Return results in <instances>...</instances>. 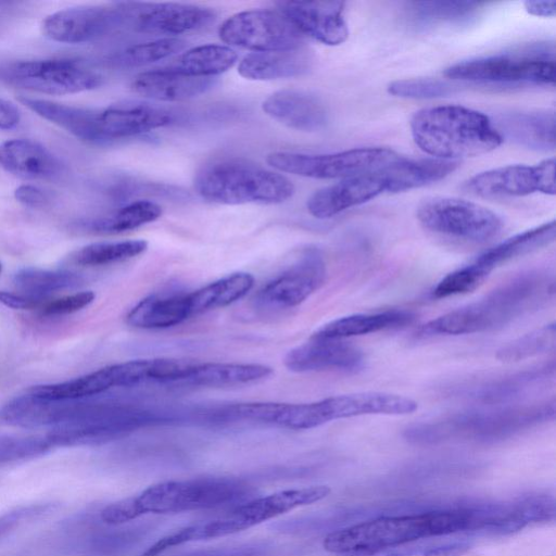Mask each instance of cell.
<instances>
[{
    "mask_svg": "<svg viewBox=\"0 0 556 556\" xmlns=\"http://www.w3.org/2000/svg\"><path fill=\"white\" fill-rule=\"evenodd\" d=\"M238 55L222 45H203L184 52L167 68L193 77H213L235 65Z\"/></svg>",
    "mask_w": 556,
    "mask_h": 556,
    "instance_id": "e575fe53",
    "label": "cell"
},
{
    "mask_svg": "<svg viewBox=\"0 0 556 556\" xmlns=\"http://www.w3.org/2000/svg\"><path fill=\"white\" fill-rule=\"evenodd\" d=\"M416 146L433 159L454 161L488 153L503 139L485 114L460 105H439L416 112L410 119Z\"/></svg>",
    "mask_w": 556,
    "mask_h": 556,
    "instance_id": "277c9868",
    "label": "cell"
},
{
    "mask_svg": "<svg viewBox=\"0 0 556 556\" xmlns=\"http://www.w3.org/2000/svg\"><path fill=\"white\" fill-rule=\"evenodd\" d=\"M458 166L457 161L439 159H400L382 170L387 192L395 193L419 188L443 179Z\"/></svg>",
    "mask_w": 556,
    "mask_h": 556,
    "instance_id": "1f68e13d",
    "label": "cell"
},
{
    "mask_svg": "<svg viewBox=\"0 0 556 556\" xmlns=\"http://www.w3.org/2000/svg\"><path fill=\"white\" fill-rule=\"evenodd\" d=\"M418 408L410 397L387 392H357L329 396L307 403L309 427L365 415H408Z\"/></svg>",
    "mask_w": 556,
    "mask_h": 556,
    "instance_id": "ac0fdd59",
    "label": "cell"
},
{
    "mask_svg": "<svg viewBox=\"0 0 556 556\" xmlns=\"http://www.w3.org/2000/svg\"><path fill=\"white\" fill-rule=\"evenodd\" d=\"M189 317L187 294H151L128 312L126 323L140 329H165Z\"/></svg>",
    "mask_w": 556,
    "mask_h": 556,
    "instance_id": "4dcf8cb0",
    "label": "cell"
},
{
    "mask_svg": "<svg viewBox=\"0 0 556 556\" xmlns=\"http://www.w3.org/2000/svg\"><path fill=\"white\" fill-rule=\"evenodd\" d=\"M123 25L118 3L113 7L87 5L48 15L42 22V31L56 42L85 43L102 38Z\"/></svg>",
    "mask_w": 556,
    "mask_h": 556,
    "instance_id": "ffe728a7",
    "label": "cell"
},
{
    "mask_svg": "<svg viewBox=\"0 0 556 556\" xmlns=\"http://www.w3.org/2000/svg\"><path fill=\"white\" fill-rule=\"evenodd\" d=\"M525 9L534 16L553 17L556 14V1H526Z\"/></svg>",
    "mask_w": 556,
    "mask_h": 556,
    "instance_id": "f5cc1de1",
    "label": "cell"
},
{
    "mask_svg": "<svg viewBox=\"0 0 556 556\" xmlns=\"http://www.w3.org/2000/svg\"><path fill=\"white\" fill-rule=\"evenodd\" d=\"M464 188L481 198L523 197L534 192L554 195L555 159L530 165H507L479 173Z\"/></svg>",
    "mask_w": 556,
    "mask_h": 556,
    "instance_id": "9a60e30c",
    "label": "cell"
},
{
    "mask_svg": "<svg viewBox=\"0 0 556 556\" xmlns=\"http://www.w3.org/2000/svg\"><path fill=\"white\" fill-rule=\"evenodd\" d=\"M555 415L554 399L513 406H483L416 424L407 428L405 434L409 441L416 443L497 440L548 422Z\"/></svg>",
    "mask_w": 556,
    "mask_h": 556,
    "instance_id": "3957f363",
    "label": "cell"
},
{
    "mask_svg": "<svg viewBox=\"0 0 556 556\" xmlns=\"http://www.w3.org/2000/svg\"><path fill=\"white\" fill-rule=\"evenodd\" d=\"M402 157L388 148L368 147L328 154L277 151L267 155V163L280 172L302 177L345 179L383 170Z\"/></svg>",
    "mask_w": 556,
    "mask_h": 556,
    "instance_id": "ba28073f",
    "label": "cell"
},
{
    "mask_svg": "<svg viewBox=\"0 0 556 556\" xmlns=\"http://www.w3.org/2000/svg\"><path fill=\"white\" fill-rule=\"evenodd\" d=\"M220 39L254 52L303 47L304 35L279 11L248 10L228 17L219 27Z\"/></svg>",
    "mask_w": 556,
    "mask_h": 556,
    "instance_id": "7c38bea8",
    "label": "cell"
},
{
    "mask_svg": "<svg viewBox=\"0 0 556 556\" xmlns=\"http://www.w3.org/2000/svg\"><path fill=\"white\" fill-rule=\"evenodd\" d=\"M489 276L488 271L471 262L444 276L432 289V296L442 299L471 292Z\"/></svg>",
    "mask_w": 556,
    "mask_h": 556,
    "instance_id": "7bdbcfd3",
    "label": "cell"
},
{
    "mask_svg": "<svg viewBox=\"0 0 556 556\" xmlns=\"http://www.w3.org/2000/svg\"><path fill=\"white\" fill-rule=\"evenodd\" d=\"M326 276L323 254L316 248H307L287 270L258 290L255 302L263 308H292L317 291Z\"/></svg>",
    "mask_w": 556,
    "mask_h": 556,
    "instance_id": "2e32d148",
    "label": "cell"
},
{
    "mask_svg": "<svg viewBox=\"0 0 556 556\" xmlns=\"http://www.w3.org/2000/svg\"><path fill=\"white\" fill-rule=\"evenodd\" d=\"M14 197L20 203L31 208L43 207L50 202L49 194L33 185H22L17 187Z\"/></svg>",
    "mask_w": 556,
    "mask_h": 556,
    "instance_id": "f907efd6",
    "label": "cell"
},
{
    "mask_svg": "<svg viewBox=\"0 0 556 556\" xmlns=\"http://www.w3.org/2000/svg\"><path fill=\"white\" fill-rule=\"evenodd\" d=\"M1 271H2V265H1V263H0V274H1Z\"/></svg>",
    "mask_w": 556,
    "mask_h": 556,
    "instance_id": "11a10c76",
    "label": "cell"
},
{
    "mask_svg": "<svg viewBox=\"0 0 556 556\" xmlns=\"http://www.w3.org/2000/svg\"><path fill=\"white\" fill-rule=\"evenodd\" d=\"M147 249L146 240L98 242L74 252L71 261L80 266H103L134 258Z\"/></svg>",
    "mask_w": 556,
    "mask_h": 556,
    "instance_id": "ab89813d",
    "label": "cell"
},
{
    "mask_svg": "<svg viewBox=\"0 0 556 556\" xmlns=\"http://www.w3.org/2000/svg\"><path fill=\"white\" fill-rule=\"evenodd\" d=\"M492 511L471 509L435 510L383 516L327 534L324 548L337 556H372L420 539L448 535L496 523Z\"/></svg>",
    "mask_w": 556,
    "mask_h": 556,
    "instance_id": "6da1fadb",
    "label": "cell"
},
{
    "mask_svg": "<svg viewBox=\"0 0 556 556\" xmlns=\"http://www.w3.org/2000/svg\"><path fill=\"white\" fill-rule=\"evenodd\" d=\"M20 121L21 114L17 108L0 97V129H13L20 124Z\"/></svg>",
    "mask_w": 556,
    "mask_h": 556,
    "instance_id": "816d5d0a",
    "label": "cell"
},
{
    "mask_svg": "<svg viewBox=\"0 0 556 556\" xmlns=\"http://www.w3.org/2000/svg\"><path fill=\"white\" fill-rule=\"evenodd\" d=\"M186 42L179 38H161L132 45L111 56L110 61L121 67L143 66L182 51Z\"/></svg>",
    "mask_w": 556,
    "mask_h": 556,
    "instance_id": "b9f144b4",
    "label": "cell"
},
{
    "mask_svg": "<svg viewBox=\"0 0 556 556\" xmlns=\"http://www.w3.org/2000/svg\"><path fill=\"white\" fill-rule=\"evenodd\" d=\"M181 115L173 110L149 103H126L96 111L89 109L85 141L105 146L139 137L178 123Z\"/></svg>",
    "mask_w": 556,
    "mask_h": 556,
    "instance_id": "4fadbf2b",
    "label": "cell"
},
{
    "mask_svg": "<svg viewBox=\"0 0 556 556\" xmlns=\"http://www.w3.org/2000/svg\"><path fill=\"white\" fill-rule=\"evenodd\" d=\"M0 80L40 93L68 94L94 89L103 78L77 60L45 59L2 64Z\"/></svg>",
    "mask_w": 556,
    "mask_h": 556,
    "instance_id": "8fae6325",
    "label": "cell"
},
{
    "mask_svg": "<svg viewBox=\"0 0 556 556\" xmlns=\"http://www.w3.org/2000/svg\"><path fill=\"white\" fill-rule=\"evenodd\" d=\"M54 509V504L21 506L0 516V539L25 521L39 518Z\"/></svg>",
    "mask_w": 556,
    "mask_h": 556,
    "instance_id": "bcb514c9",
    "label": "cell"
},
{
    "mask_svg": "<svg viewBox=\"0 0 556 556\" xmlns=\"http://www.w3.org/2000/svg\"><path fill=\"white\" fill-rule=\"evenodd\" d=\"M383 192H387V182L382 170L363 174L317 190L307 200L306 207L312 216L326 219Z\"/></svg>",
    "mask_w": 556,
    "mask_h": 556,
    "instance_id": "7402d4cb",
    "label": "cell"
},
{
    "mask_svg": "<svg viewBox=\"0 0 556 556\" xmlns=\"http://www.w3.org/2000/svg\"><path fill=\"white\" fill-rule=\"evenodd\" d=\"M161 215L162 208L159 204L149 200H138L109 216L89 222L87 227L99 233H121L154 222Z\"/></svg>",
    "mask_w": 556,
    "mask_h": 556,
    "instance_id": "74e56055",
    "label": "cell"
},
{
    "mask_svg": "<svg viewBox=\"0 0 556 556\" xmlns=\"http://www.w3.org/2000/svg\"><path fill=\"white\" fill-rule=\"evenodd\" d=\"M240 481L227 478L172 480L150 485L136 497L143 514H172L224 505L239 497Z\"/></svg>",
    "mask_w": 556,
    "mask_h": 556,
    "instance_id": "9c48e42d",
    "label": "cell"
},
{
    "mask_svg": "<svg viewBox=\"0 0 556 556\" xmlns=\"http://www.w3.org/2000/svg\"><path fill=\"white\" fill-rule=\"evenodd\" d=\"M414 319L415 315L404 309L353 314L325 324L312 337L343 340L350 337L400 328L409 325Z\"/></svg>",
    "mask_w": 556,
    "mask_h": 556,
    "instance_id": "f546056e",
    "label": "cell"
},
{
    "mask_svg": "<svg viewBox=\"0 0 556 556\" xmlns=\"http://www.w3.org/2000/svg\"><path fill=\"white\" fill-rule=\"evenodd\" d=\"M216 85L213 77H193L170 68L153 70L138 74L131 89L148 99L175 102L195 98Z\"/></svg>",
    "mask_w": 556,
    "mask_h": 556,
    "instance_id": "484cf974",
    "label": "cell"
},
{
    "mask_svg": "<svg viewBox=\"0 0 556 556\" xmlns=\"http://www.w3.org/2000/svg\"><path fill=\"white\" fill-rule=\"evenodd\" d=\"M481 5L469 1H418L407 4V13L420 26L454 25L473 18Z\"/></svg>",
    "mask_w": 556,
    "mask_h": 556,
    "instance_id": "8d00e7d4",
    "label": "cell"
},
{
    "mask_svg": "<svg viewBox=\"0 0 556 556\" xmlns=\"http://www.w3.org/2000/svg\"><path fill=\"white\" fill-rule=\"evenodd\" d=\"M273 369L262 364L187 363L176 384L192 387H230L257 382Z\"/></svg>",
    "mask_w": 556,
    "mask_h": 556,
    "instance_id": "f1b7e54d",
    "label": "cell"
},
{
    "mask_svg": "<svg viewBox=\"0 0 556 556\" xmlns=\"http://www.w3.org/2000/svg\"><path fill=\"white\" fill-rule=\"evenodd\" d=\"M556 346L555 323L532 330L497 350L496 357L504 363H516L553 352Z\"/></svg>",
    "mask_w": 556,
    "mask_h": 556,
    "instance_id": "60d3db41",
    "label": "cell"
},
{
    "mask_svg": "<svg viewBox=\"0 0 556 556\" xmlns=\"http://www.w3.org/2000/svg\"><path fill=\"white\" fill-rule=\"evenodd\" d=\"M388 92L406 99H434L452 92L451 86L434 78H410L389 84Z\"/></svg>",
    "mask_w": 556,
    "mask_h": 556,
    "instance_id": "ee69618b",
    "label": "cell"
},
{
    "mask_svg": "<svg viewBox=\"0 0 556 556\" xmlns=\"http://www.w3.org/2000/svg\"><path fill=\"white\" fill-rule=\"evenodd\" d=\"M94 296L92 291H81L59 299L47 300L39 311L45 316L72 314L91 304Z\"/></svg>",
    "mask_w": 556,
    "mask_h": 556,
    "instance_id": "f6af8a7d",
    "label": "cell"
},
{
    "mask_svg": "<svg viewBox=\"0 0 556 556\" xmlns=\"http://www.w3.org/2000/svg\"><path fill=\"white\" fill-rule=\"evenodd\" d=\"M554 376L555 362L552 361L517 372L457 382L448 386L446 393L483 406H502L545 387Z\"/></svg>",
    "mask_w": 556,
    "mask_h": 556,
    "instance_id": "5bb4252c",
    "label": "cell"
},
{
    "mask_svg": "<svg viewBox=\"0 0 556 556\" xmlns=\"http://www.w3.org/2000/svg\"><path fill=\"white\" fill-rule=\"evenodd\" d=\"M502 139L536 150L555 149L556 118L549 111H521L501 115L493 122Z\"/></svg>",
    "mask_w": 556,
    "mask_h": 556,
    "instance_id": "4316f807",
    "label": "cell"
},
{
    "mask_svg": "<svg viewBox=\"0 0 556 556\" xmlns=\"http://www.w3.org/2000/svg\"><path fill=\"white\" fill-rule=\"evenodd\" d=\"M150 420V415L134 407L77 400L70 402L65 419L51 428L46 438L51 446L100 444Z\"/></svg>",
    "mask_w": 556,
    "mask_h": 556,
    "instance_id": "52a82bcc",
    "label": "cell"
},
{
    "mask_svg": "<svg viewBox=\"0 0 556 556\" xmlns=\"http://www.w3.org/2000/svg\"><path fill=\"white\" fill-rule=\"evenodd\" d=\"M191 541H195V532L193 526L186 527L160 539L152 546H150L143 554H141V556H157L167 548Z\"/></svg>",
    "mask_w": 556,
    "mask_h": 556,
    "instance_id": "c3c4849f",
    "label": "cell"
},
{
    "mask_svg": "<svg viewBox=\"0 0 556 556\" xmlns=\"http://www.w3.org/2000/svg\"><path fill=\"white\" fill-rule=\"evenodd\" d=\"M555 50L534 45L518 51L466 60L451 65L444 75L454 80L483 84H555Z\"/></svg>",
    "mask_w": 556,
    "mask_h": 556,
    "instance_id": "8992f818",
    "label": "cell"
},
{
    "mask_svg": "<svg viewBox=\"0 0 556 556\" xmlns=\"http://www.w3.org/2000/svg\"><path fill=\"white\" fill-rule=\"evenodd\" d=\"M141 516L136 497H127L105 506L100 517L108 525H122Z\"/></svg>",
    "mask_w": 556,
    "mask_h": 556,
    "instance_id": "7dc6e473",
    "label": "cell"
},
{
    "mask_svg": "<svg viewBox=\"0 0 556 556\" xmlns=\"http://www.w3.org/2000/svg\"><path fill=\"white\" fill-rule=\"evenodd\" d=\"M124 25L159 35H178L203 28L215 18L211 9L184 3H118Z\"/></svg>",
    "mask_w": 556,
    "mask_h": 556,
    "instance_id": "d6986e66",
    "label": "cell"
},
{
    "mask_svg": "<svg viewBox=\"0 0 556 556\" xmlns=\"http://www.w3.org/2000/svg\"><path fill=\"white\" fill-rule=\"evenodd\" d=\"M330 492L328 485H312L287 489L255 498L220 518L211 520L212 534L214 538H220L243 531L294 508L316 503L327 497Z\"/></svg>",
    "mask_w": 556,
    "mask_h": 556,
    "instance_id": "e0dca14e",
    "label": "cell"
},
{
    "mask_svg": "<svg viewBox=\"0 0 556 556\" xmlns=\"http://www.w3.org/2000/svg\"><path fill=\"white\" fill-rule=\"evenodd\" d=\"M194 188L203 199L219 204H276L294 192L283 175L239 157L204 165L195 175Z\"/></svg>",
    "mask_w": 556,
    "mask_h": 556,
    "instance_id": "5b68a950",
    "label": "cell"
},
{
    "mask_svg": "<svg viewBox=\"0 0 556 556\" xmlns=\"http://www.w3.org/2000/svg\"><path fill=\"white\" fill-rule=\"evenodd\" d=\"M466 549L467 545L455 544L430 549L424 556H462Z\"/></svg>",
    "mask_w": 556,
    "mask_h": 556,
    "instance_id": "db71d44e",
    "label": "cell"
},
{
    "mask_svg": "<svg viewBox=\"0 0 556 556\" xmlns=\"http://www.w3.org/2000/svg\"><path fill=\"white\" fill-rule=\"evenodd\" d=\"M276 4L304 36L328 46L341 45L349 37L342 1H280Z\"/></svg>",
    "mask_w": 556,
    "mask_h": 556,
    "instance_id": "44dd1931",
    "label": "cell"
},
{
    "mask_svg": "<svg viewBox=\"0 0 556 556\" xmlns=\"http://www.w3.org/2000/svg\"><path fill=\"white\" fill-rule=\"evenodd\" d=\"M555 220L517 233L481 253L472 262L491 274L497 266L529 254L555 240Z\"/></svg>",
    "mask_w": 556,
    "mask_h": 556,
    "instance_id": "d6a6232c",
    "label": "cell"
},
{
    "mask_svg": "<svg viewBox=\"0 0 556 556\" xmlns=\"http://www.w3.org/2000/svg\"><path fill=\"white\" fill-rule=\"evenodd\" d=\"M419 223L429 231L470 242H486L503 228L502 218L488 207L452 197H432L417 208Z\"/></svg>",
    "mask_w": 556,
    "mask_h": 556,
    "instance_id": "30bf717a",
    "label": "cell"
},
{
    "mask_svg": "<svg viewBox=\"0 0 556 556\" xmlns=\"http://www.w3.org/2000/svg\"><path fill=\"white\" fill-rule=\"evenodd\" d=\"M47 300L49 299L0 290V303L13 309H40Z\"/></svg>",
    "mask_w": 556,
    "mask_h": 556,
    "instance_id": "681fc988",
    "label": "cell"
},
{
    "mask_svg": "<svg viewBox=\"0 0 556 556\" xmlns=\"http://www.w3.org/2000/svg\"><path fill=\"white\" fill-rule=\"evenodd\" d=\"M554 295V275L541 269L529 270L482 299L428 321L421 331L432 336H459L495 330L539 309Z\"/></svg>",
    "mask_w": 556,
    "mask_h": 556,
    "instance_id": "7a4b0ae2",
    "label": "cell"
},
{
    "mask_svg": "<svg viewBox=\"0 0 556 556\" xmlns=\"http://www.w3.org/2000/svg\"><path fill=\"white\" fill-rule=\"evenodd\" d=\"M285 366L294 372L321 370L357 371L364 366V354L343 340L311 338L290 350Z\"/></svg>",
    "mask_w": 556,
    "mask_h": 556,
    "instance_id": "603a6c76",
    "label": "cell"
},
{
    "mask_svg": "<svg viewBox=\"0 0 556 556\" xmlns=\"http://www.w3.org/2000/svg\"><path fill=\"white\" fill-rule=\"evenodd\" d=\"M312 63V54L304 47L253 52L241 60L238 73L253 80L289 78L307 73Z\"/></svg>",
    "mask_w": 556,
    "mask_h": 556,
    "instance_id": "83f0119b",
    "label": "cell"
},
{
    "mask_svg": "<svg viewBox=\"0 0 556 556\" xmlns=\"http://www.w3.org/2000/svg\"><path fill=\"white\" fill-rule=\"evenodd\" d=\"M113 388L109 366L87 375L52 384L34 386L27 390L36 396L54 401L85 400Z\"/></svg>",
    "mask_w": 556,
    "mask_h": 556,
    "instance_id": "d590c367",
    "label": "cell"
},
{
    "mask_svg": "<svg viewBox=\"0 0 556 556\" xmlns=\"http://www.w3.org/2000/svg\"><path fill=\"white\" fill-rule=\"evenodd\" d=\"M254 286V277L238 271L187 293L190 316L228 306L242 299Z\"/></svg>",
    "mask_w": 556,
    "mask_h": 556,
    "instance_id": "836d02e7",
    "label": "cell"
},
{
    "mask_svg": "<svg viewBox=\"0 0 556 556\" xmlns=\"http://www.w3.org/2000/svg\"><path fill=\"white\" fill-rule=\"evenodd\" d=\"M0 165L8 173L29 180H53L63 173L61 161L50 150L24 138L0 143Z\"/></svg>",
    "mask_w": 556,
    "mask_h": 556,
    "instance_id": "d4e9b609",
    "label": "cell"
},
{
    "mask_svg": "<svg viewBox=\"0 0 556 556\" xmlns=\"http://www.w3.org/2000/svg\"><path fill=\"white\" fill-rule=\"evenodd\" d=\"M13 281L22 293L49 299L52 293L77 287L81 278L67 270L24 268L14 275Z\"/></svg>",
    "mask_w": 556,
    "mask_h": 556,
    "instance_id": "f35d334b",
    "label": "cell"
},
{
    "mask_svg": "<svg viewBox=\"0 0 556 556\" xmlns=\"http://www.w3.org/2000/svg\"><path fill=\"white\" fill-rule=\"evenodd\" d=\"M262 109L273 119L301 131L319 130L328 119L326 108L318 98L295 89L271 93L262 103Z\"/></svg>",
    "mask_w": 556,
    "mask_h": 556,
    "instance_id": "cb8c5ba5",
    "label": "cell"
}]
</instances>
